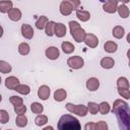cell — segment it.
Segmentation results:
<instances>
[{
  "instance_id": "cell-44",
  "label": "cell",
  "mask_w": 130,
  "mask_h": 130,
  "mask_svg": "<svg viewBox=\"0 0 130 130\" xmlns=\"http://www.w3.org/2000/svg\"><path fill=\"white\" fill-rule=\"evenodd\" d=\"M126 40H127V42H128V43L130 44V32H129V34L127 35V38H126Z\"/></svg>"
},
{
  "instance_id": "cell-43",
  "label": "cell",
  "mask_w": 130,
  "mask_h": 130,
  "mask_svg": "<svg viewBox=\"0 0 130 130\" xmlns=\"http://www.w3.org/2000/svg\"><path fill=\"white\" fill-rule=\"evenodd\" d=\"M120 1H121L123 4H127V3H129V2H130V0H120Z\"/></svg>"
},
{
  "instance_id": "cell-2",
  "label": "cell",
  "mask_w": 130,
  "mask_h": 130,
  "mask_svg": "<svg viewBox=\"0 0 130 130\" xmlns=\"http://www.w3.org/2000/svg\"><path fill=\"white\" fill-rule=\"evenodd\" d=\"M117 120L120 129L130 130V108L126 106L122 110H120L117 114Z\"/></svg>"
},
{
  "instance_id": "cell-25",
  "label": "cell",
  "mask_w": 130,
  "mask_h": 130,
  "mask_svg": "<svg viewBox=\"0 0 130 130\" xmlns=\"http://www.w3.org/2000/svg\"><path fill=\"white\" fill-rule=\"evenodd\" d=\"M124 32H125V29L123 26L121 25H116L114 26L113 30H112V35L114 36V38L116 39H122L123 36H124Z\"/></svg>"
},
{
  "instance_id": "cell-46",
  "label": "cell",
  "mask_w": 130,
  "mask_h": 130,
  "mask_svg": "<svg viewBox=\"0 0 130 130\" xmlns=\"http://www.w3.org/2000/svg\"><path fill=\"white\" fill-rule=\"evenodd\" d=\"M127 57L129 58V60H130V49L127 51Z\"/></svg>"
},
{
  "instance_id": "cell-26",
  "label": "cell",
  "mask_w": 130,
  "mask_h": 130,
  "mask_svg": "<svg viewBox=\"0 0 130 130\" xmlns=\"http://www.w3.org/2000/svg\"><path fill=\"white\" fill-rule=\"evenodd\" d=\"M61 49H62V51H63L65 54H71V53H73L74 50H75L74 46H73L70 42H63V43L61 44Z\"/></svg>"
},
{
  "instance_id": "cell-7",
  "label": "cell",
  "mask_w": 130,
  "mask_h": 130,
  "mask_svg": "<svg viewBox=\"0 0 130 130\" xmlns=\"http://www.w3.org/2000/svg\"><path fill=\"white\" fill-rule=\"evenodd\" d=\"M83 42H84V44H85L87 47H89V48H95V47H98V45H99V39H98V37H96L95 35H93V34H86V36H85Z\"/></svg>"
},
{
  "instance_id": "cell-23",
  "label": "cell",
  "mask_w": 130,
  "mask_h": 130,
  "mask_svg": "<svg viewBox=\"0 0 130 130\" xmlns=\"http://www.w3.org/2000/svg\"><path fill=\"white\" fill-rule=\"evenodd\" d=\"M48 17L47 16H45V15H41L38 19H37V21H36V27L38 28V29H44L45 27H46V24L48 23Z\"/></svg>"
},
{
  "instance_id": "cell-12",
  "label": "cell",
  "mask_w": 130,
  "mask_h": 130,
  "mask_svg": "<svg viewBox=\"0 0 130 130\" xmlns=\"http://www.w3.org/2000/svg\"><path fill=\"white\" fill-rule=\"evenodd\" d=\"M21 35H22L23 38H25L27 40L32 39V37H34V29H32V27L29 24L23 23L21 25Z\"/></svg>"
},
{
  "instance_id": "cell-35",
  "label": "cell",
  "mask_w": 130,
  "mask_h": 130,
  "mask_svg": "<svg viewBox=\"0 0 130 130\" xmlns=\"http://www.w3.org/2000/svg\"><path fill=\"white\" fill-rule=\"evenodd\" d=\"M87 109H88V111L91 115H95L99 112V105L96 103H93V102H88Z\"/></svg>"
},
{
  "instance_id": "cell-31",
  "label": "cell",
  "mask_w": 130,
  "mask_h": 130,
  "mask_svg": "<svg viewBox=\"0 0 130 130\" xmlns=\"http://www.w3.org/2000/svg\"><path fill=\"white\" fill-rule=\"evenodd\" d=\"M117 87L118 88H129V81L126 77L122 76L117 79Z\"/></svg>"
},
{
  "instance_id": "cell-40",
  "label": "cell",
  "mask_w": 130,
  "mask_h": 130,
  "mask_svg": "<svg viewBox=\"0 0 130 130\" xmlns=\"http://www.w3.org/2000/svg\"><path fill=\"white\" fill-rule=\"evenodd\" d=\"M108 124L105 121H100L96 123V130H107Z\"/></svg>"
},
{
  "instance_id": "cell-6",
  "label": "cell",
  "mask_w": 130,
  "mask_h": 130,
  "mask_svg": "<svg viewBox=\"0 0 130 130\" xmlns=\"http://www.w3.org/2000/svg\"><path fill=\"white\" fill-rule=\"evenodd\" d=\"M59 10H60V13L62 15L67 16V15H70L71 14V12L73 11V7H72V5L70 4V2L68 0H63L60 3Z\"/></svg>"
},
{
  "instance_id": "cell-16",
  "label": "cell",
  "mask_w": 130,
  "mask_h": 130,
  "mask_svg": "<svg viewBox=\"0 0 130 130\" xmlns=\"http://www.w3.org/2000/svg\"><path fill=\"white\" fill-rule=\"evenodd\" d=\"M100 64H101V66H102L104 69H111V68L114 67L115 61H114V59L111 58V57H105V58H103V59L101 60Z\"/></svg>"
},
{
  "instance_id": "cell-37",
  "label": "cell",
  "mask_w": 130,
  "mask_h": 130,
  "mask_svg": "<svg viewBox=\"0 0 130 130\" xmlns=\"http://www.w3.org/2000/svg\"><path fill=\"white\" fill-rule=\"evenodd\" d=\"M8 121H9L8 112L5 110H0V122H1V124H6Z\"/></svg>"
},
{
  "instance_id": "cell-45",
  "label": "cell",
  "mask_w": 130,
  "mask_h": 130,
  "mask_svg": "<svg viewBox=\"0 0 130 130\" xmlns=\"http://www.w3.org/2000/svg\"><path fill=\"white\" fill-rule=\"evenodd\" d=\"M49 129H53V127L48 126V127H45V128H44V130H49Z\"/></svg>"
},
{
  "instance_id": "cell-1",
  "label": "cell",
  "mask_w": 130,
  "mask_h": 130,
  "mask_svg": "<svg viewBox=\"0 0 130 130\" xmlns=\"http://www.w3.org/2000/svg\"><path fill=\"white\" fill-rule=\"evenodd\" d=\"M57 127L59 130H79L81 125L75 117L71 115H63L60 117Z\"/></svg>"
},
{
  "instance_id": "cell-36",
  "label": "cell",
  "mask_w": 130,
  "mask_h": 130,
  "mask_svg": "<svg viewBox=\"0 0 130 130\" xmlns=\"http://www.w3.org/2000/svg\"><path fill=\"white\" fill-rule=\"evenodd\" d=\"M9 102L13 105V106H20L23 104V100L22 98L18 96V95H11L9 98Z\"/></svg>"
},
{
  "instance_id": "cell-48",
  "label": "cell",
  "mask_w": 130,
  "mask_h": 130,
  "mask_svg": "<svg viewBox=\"0 0 130 130\" xmlns=\"http://www.w3.org/2000/svg\"><path fill=\"white\" fill-rule=\"evenodd\" d=\"M101 1H103V2H107L108 0H101Z\"/></svg>"
},
{
  "instance_id": "cell-14",
  "label": "cell",
  "mask_w": 130,
  "mask_h": 130,
  "mask_svg": "<svg viewBox=\"0 0 130 130\" xmlns=\"http://www.w3.org/2000/svg\"><path fill=\"white\" fill-rule=\"evenodd\" d=\"M126 106H128V104H127L125 101L118 99V100H116V101L114 102V104H113L112 112H113L114 114H117L120 110H122V109H123V108H125Z\"/></svg>"
},
{
  "instance_id": "cell-38",
  "label": "cell",
  "mask_w": 130,
  "mask_h": 130,
  "mask_svg": "<svg viewBox=\"0 0 130 130\" xmlns=\"http://www.w3.org/2000/svg\"><path fill=\"white\" fill-rule=\"evenodd\" d=\"M118 93L125 100L130 99V90L129 88H118Z\"/></svg>"
},
{
  "instance_id": "cell-21",
  "label": "cell",
  "mask_w": 130,
  "mask_h": 130,
  "mask_svg": "<svg viewBox=\"0 0 130 130\" xmlns=\"http://www.w3.org/2000/svg\"><path fill=\"white\" fill-rule=\"evenodd\" d=\"M117 11L119 13V15L122 17V18H127L130 14V10L129 8L127 7L126 4H121V5H118V8H117Z\"/></svg>"
},
{
  "instance_id": "cell-24",
  "label": "cell",
  "mask_w": 130,
  "mask_h": 130,
  "mask_svg": "<svg viewBox=\"0 0 130 130\" xmlns=\"http://www.w3.org/2000/svg\"><path fill=\"white\" fill-rule=\"evenodd\" d=\"M55 26H56V22L54 21H48V23L46 24L45 27V32L48 37H52L55 35Z\"/></svg>"
},
{
  "instance_id": "cell-17",
  "label": "cell",
  "mask_w": 130,
  "mask_h": 130,
  "mask_svg": "<svg viewBox=\"0 0 130 130\" xmlns=\"http://www.w3.org/2000/svg\"><path fill=\"white\" fill-rule=\"evenodd\" d=\"M12 7V2L10 0H2L0 1V11L2 13H8L9 10H11Z\"/></svg>"
},
{
  "instance_id": "cell-4",
  "label": "cell",
  "mask_w": 130,
  "mask_h": 130,
  "mask_svg": "<svg viewBox=\"0 0 130 130\" xmlns=\"http://www.w3.org/2000/svg\"><path fill=\"white\" fill-rule=\"evenodd\" d=\"M65 108L67 111H69L70 113L72 114H75L77 116H80V117H84L86 116L87 112H88V109L87 107H85L84 105H73L71 103H67L65 105Z\"/></svg>"
},
{
  "instance_id": "cell-42",
  "label": "cell",
  "mask_w": 130,
  "mask_h": 130,
  "mask_svg": "<svg viewBox=\"0 0 130 130\" xmlns=\"http://www.w3.org/2000/svg\"><path fill=\"white\" fill-rule=\"evenodd\" d=\"M84 129H85V130H96V123L89 122V123L85 124Z\"/></svg>"
},
{
  "instance_id": "cell-10",
  "label": "cell",
  "mask_w": 130,
  "mask_h": 130,
  "mask_svg": "<svg viewBox=\"0 0 130 130\" xmlns=\"http://www.w3.org/2000/svg\"><path fill=\"white\" fill-rule=\"evenodd\" d=\"M117 8H118V3L112 0H108L103 5V9L107 13H115L117 11Z\"/></svg>"
},
{
  "instance_id": "cell-5",
  "label": "cell",
  "mask_w": 130,
  "mask_h": 130,
  "mask_svg": "<svg viewBox=\"0 0 130 130\" xmlns=\"http://www.w3.org/2000/svg\"><path fill=\"white\" fill-rule=\"evenodd\" d=\"M67 65L72 69H80L84 65V60L80 56H73L68 58Z\"/></svg>"
},
{
  "instance_id": "cell-49",
  "label": "cell",
  "mask_w": 130,
  "mask_h": 130,
  "mask_svg": "<svg viewBox=\"0 0 130 130\" xmlns=\"http://www.w3.org/2000/svg\"><path fill=\"white\" fill-rule=\"evenodd\" d=\"M128 65H129V67H130V60H129V63H128Z\"/></svg>"
},
{
  "instance_id": "cell-33",
  "label": "cell",
  "mask_w": 130,
  "mask_h": 130,
  "mask_svg": "<svg viewBox=\"0 0 130 130\" xmlns=\"http://www.w3.org/2000/svg\"><path fill=\"white\" fill-rule=\"evenodd\" d=\"M15 90H16L17 92H19L20 94L26 95V94H28V93L30 92V87H29L28 85H26V84H19V85L15 88Z\"/></svg>"
},
{
  "instance_id": "cell-32",
  "label": "cell",
  "mask_w": 130,
  "mask_h": 130,
  "mask_svg": "<svg viewBox=\"0 0 130 130\" xmlns=\"http://www.w3.org/2000/svg\"><path fill=\"white\" fill-rule=\"evenodd\" d=\"M11 69H12L11 68V65L8 62H6L4 60H1L0 61V71H1V73H3V74L9 73L11 71Z\"/></svg>"
},
{
  "instance_id": "cell-15",
  "label": "cell",
  "mask_w": 130,
  "mask_h": 130,
  "mask_svg": "<svg viewBox=\"0 0 130 130\" xmlns=\"http://www.w3.org/2000/svg\"><path fill=\"white\" fill-rule=\"evenodd\" d=\"M8 17L12 21H18L21 18V11L18 8H12L8 12Z\"/></svg>"
},
{
  "instance_id": "cell-22",
  "label": "cell",
  "mask_w": 130,
  "mask_h": 130,
  "mask_svg": "<svg viewBox=\"0 0 130 130\" xmlns=\"http://www.w3.org/2000/svg\"><path fill=\"white\" fill-rule=\"evenodd\" d=\"M66 96H67V92L63 88H59L54 92V100L56 102H62L66 99Z\"/></svg>"
},
{
  "instance_id": "cell-34",
  "label": "cell",
  "mask_w": 130,
  "mask_h": 130,
  "mask_svg": "<svg viewBox=\"0 0 130 130\" xmlns=\"http://www.w3.org/2000/svg\"><path fill=\"white\" fill-rule=\"evenodd\" d=\"M48 122V117L47 116H45V115H41V114H39L38 116H37V118L35 119V123H36V125L37 126H44L46 123Z\"/></svg>"
},
{
  "instance_id": "cell-47",
  "label": "cell",
  "mask_w": 130,
  "mask_h": 130,
  "mask_svg": "<svg viewBox=\"0 0 130 130\" xmlns=\"http://www.w3.org/2000/svg\"><path fill=\"white\" fill-rule=\"evenodd\" d=\"M112 1H115V2H117V3H118V2L120 1V0H112Z\"/></svg>"
},
{
  "instance_id": "cell-20",
  "label": "cell",
  "mask_w": 130,
  "mask_h": 130,
  "mask_svg": "<svg viewBox=\"0 0 130 130\" xmlns=\"http://www.w3.org/2000/svg\"><path fill=\"white\" fill-rule=\"evenodd\" d=\"M65 35H66V26H65V24H63L61 22L56 23V26H55V36H57L58 38H63Z\"/></svg>"
},
{
  "instance_id": "cell-8",
  "label": "cell",
  "mask_w": 130,
  "mask_h": 130,
  "mask_svg": "<svg viewBox=\"0 0 130 130\" xmlns=\"http://www.w3.org/2000/svg\"><path fill=\"white\" fill-rule=\"evenodd\" d=\"M19 80L17 77L15 76H8L6 79H5V86L8 88V89H11V90H15V88L19 85Z\"/></svg>"
},
{
  "instance_id": "cell-27",
  "label": "cell",
  "mask_w": 130,
  "mask_h": 130,
  "mask_svg": "<svg viewBox=\"0 0 130 130\" xmlns=\"http://www.w3.org/2000/svg\"><path fill=\"white\" fill-rule=\"evenodd\" d=\"M15 124L17 127H25L27 125V118L26 116L23 114V115H17L16 119H15Z\"/></svg>"
},
{
  "instance_id": "cell-19",
  "label": "cell",
  "mask_w": 130,
  "mask_h": 130,
  "mask_svg": "<svg viewBox=\"0 0 130 130\" xmlns=\"http://www.w3.org/2000/svg\"><path fill=\"white\" fill-rule=\"evenodd\" d=\"M76 16L79 20L85 22L90 18V13L86 10H83V9H77L76 10Z\"/></svg>"
},
{
  "instance_id": "cell-29",
  "label": "cell",
  "mask_w": 130,
  "mask_h": 130,
  "mask_svg": "<svg viewBox=\"0 0 130 130\" xmlns=\"http://www.w3.org/2000/svg\"><path fill=\"white\" fill-rule=\"evenodd\" d=\"M29 51H30V47H29V45L27 43H21V44H19V46H18V53L20 55L25 56V55H27L29 53Z\"/></svg>"
},
{
  "instance_id": "cell-13",
  "label": "cell",
  "mask_w": 130,
  "mask_h": 130,
  "mask_svg": "<svg viewBox=\"0 0 130 130\" xmlns=\"http://www.w3.org/2000/svg\"><path fill=\"white\" fill-rule=\"evenodd\" d=\"M100 87V80L95 77H90L86 80V88L89 91H95Z\"/></svg>"
},
{
  "instance_id": "cell-9",
  "label": "cell",
  "mask_w": 130,
  "mask_h": 130,
  "mask_svg": "<svg viewBox=\"0 0 130 130\" xmlns=\"http://www.w3.org/2000/svg\"><path fill=\"white\" fill-rule=\"evenodd\" d=\"M45 55L50 60H56L60 56V52H59V49H57L56 47H49L46 49Z\"/></svg>"
},
{
  "instance_id": "cell-39",
  "label": "cell",
  "mask_w": 130,
  "mask_h": 130,
  "mask_svg": "<svg viewBox=\"0 0 130 130\" xmlns=\"http://www.w3.org/2000/svg\"><path fill=\"white\" fill-rule=\"evenodd\" d=\"M14 112L17 115H23L26 112V107L23 104L20 105V106H14Z\"/></svg>"
},
{
  "instance_id": "cell-28",
  "label": "cell",
  "mask_w": 130,
  "mask_h": 130,
  "mask_svg": "<svg viewBox=\"0 0 130 130\" xmlns=\"http://www.w3.org/2000/svg\"><path fill=\"white\" fill-rule=\"evenodd\" d=\"M30 110H31V112L34 113V114H42L43 113V111H44V107H43V105L42 104H40V103H38V102H34V103H31V105H30Z\"/></svg>"
},
{
  "instance_id": "cell-30",
  "label": "cell",
  "mask_w": 130,
  "mask_h": 130,
  "mask_svg": "<svg viewBox=\"0 0 130 130\" xmlns=\"http://www.w3.org/2000/svg\"><path fill=\"white\" fill-rule=\"evenodd\" d=\"M110 111H111V107H110L109 103H107V102H102V103L99 105V112H100L102 115H107Z\"/></svg>"
},
{
  "instance_id": "cell-11",
  "label": "cell",
  "mask_w": 130,
  "mask_h": 130,
  "mask_svg": "<svg viewBox=\"0 0 130 130\" xmlns=\"http://www.w3.org/2000/svg\"><path fill=\"white\" fill-rule=\"evenodd\" d=\"M50 93H51V89L48 85H41L38 89V96L43 101L48 100L50 96Z\"/></svg>"
},
{
  "instance_id": "cell-41",
  "label": "cell",
  "mask_w": 130,
  "mask_h": 130,
  "mask_svg": "<svg viewBox=\"0 0 130 130\" xmlns=\"http://www.w3.org/2000/svg\"><path fill=\"white\" fill-rule=\"evenodd\" d=\"M73 7V10H77L80 6V0H68Z\"/></svg>"
},
{
  "instance_id": "cell-18",
  "label": "cell",
  "mask_w": 130,
  "mask_h": 130,
  "mask_svg": "<svg viewBox=\"0 0 130 130\" xmlns=\"http://www.w3.org/2000/svg\"><path fill=\"white\" fill-rule=\"evenodd\" d=\"M117 49H118V45L113 41H108L104 44V50L107 53H115Z\"/></svg>"
},
{
  "instance_id": "cell-3",
  "label": "cell",
  "mask_w": 130,
  "mask_h": 130,
  "mask_svg": "<svg viewBox=\"0 0 130 130\" xmlns=\"http://www.w3.org/2000/svg\"><path fill=\"white\" fill-rule=\"evenodd\" d=\"M69 29H70L71 37L74 39L75 42L81 43V42L84 41V38L86 36V32L80 26V24L77 21H74V20L69 21Z\"/></svg>"
}]
</instances>
